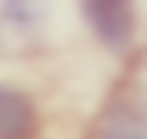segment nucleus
Segmentation results:
<instances>
[{"mask_svg": "<svg viewBox=\"0 0 147 139\" xmlns=\"http://www.w3.org/2000/svg\"><path fill=\"white\" fill-rule=\"evenodd\" d=\"M84 21L101 38V46L126 51L130 38H135V4H126V0H88L84 4Z\"/></svg>", "mask_w": 147, "mask_h": 139, "instance_id": "nucleus-1", "label": "nucleus"}, {"mask_svg": "<svg viewBox=\"0 0 147 139\" xmlns=\"http://www.w3.org/2000/svg\"><path fill=\"white\" fill-rule=\"evenodd\" d=\"M38 135V110L21 89L0 84V139H34Z\"/></svg>", "mask_w": 147, "mask_h": 139, "instance_id": "nucleus-2", "label": "nucleus"}, {"mask_svg": "<svg viewBox=\"0 0 147 139\" xmlns=\"http://www.w3.org/2000/svg\"><path fill=\"white\" fill-rule=\"evenodd\" d=\"M97 139H147V122L130 110L126 97H113L97 122Z\"/></svg>", "mask_w": 147, "mask_h": 139, "instance_id": "nucleus-3", "label": "nucleus"}, {"mask_svg": "<svg viewBox=\"0 0 147 139\" xmlns=\"http://www.w3.org/2000/svg\"><path fill=\"white\" fill-rule=\"evenodd\" d=\"M38 25H42V9L38 4H17V0L0 4V42H21L25 46Z\"/></svg>", "mask_w": 147, "mask_h": 139, "instance_id": "nucleus-4", "label": "nucleus"}, {"mask_svg": "<svg viewBox=\"0 0 147 139\" xmlns=\"http://www.w3.org/2000/svg\"><path fill=\"white\" fill-rule=\"evenodd\" d=\"M126 101H130V110H135L139 118L147 122V55L135 63V72H130V89H126Z\"/></svg>", "mask_w": 147, "mask_h": 139, "instance_id": "nucleus-5", "label": "nucleus"}]
</instances>
